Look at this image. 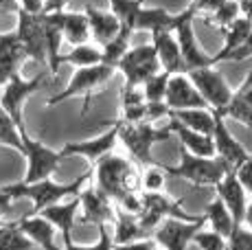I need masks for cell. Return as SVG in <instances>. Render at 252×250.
Returning <instances> with one entry per match:
<instances>
[{
    "instance_id": "6da1fadb",
    "label": "cell",
    "mask_w": 252,
    "mask_h": 250,
    "mask_svg": "<svg viewBox=\"0 0 252 250\" xmlns=\"http://www.w3.org/2000/svg\"><path fill=\"white\" fill-rule=\"evenodd\" d=\"M92 178V169L81 174L79 178H75L72 182H55L51 178L40 182H13V185H4V191L11 195L13 200H22L29 198L33 202V211L31 213H40L46 206H53L57 202H64V198H70V195H79V191L84 189V185Z\"/></svg>"
},
{
    "instance_id": "7a4b0ae2",
    "label": "cell",
    "mask_w": 252,
    "mask_h": 250,
    "mask_svg": "<svg viewBox=\"0 0 252 250\" xmlns=\"http://www.w3.org/2000/svg\"><path fill=\"white\" fill-rule=\"evenodd\" d=\"M94 167V176L96 178V189L103 191L112 202H119L123 195L132 193L138 189V167L132 165L127 158L116 156V154H108L103 156Z\"/></svg>"
},
{
    "instance_id": "3957f363",
    "label": "cell",
    "mask_w": 252,
    "mask_h": 250,
    "mask_svg": "<svg viewBox=\"0 0 252 250\" xmlns=\"http://www.w3.org/2000/svg\"><path fill=\"white\" fill-rule=\"evenodd\" d=\"M116 70L110 68L105 64H96V66H88V68H75L68 86H66L62 93L48 97L46 105L53 108V105L62 103V101H68L72 97H81L84 99V108H81V117H86V112L90 110L92 97H94L99 90H103L105 86L110 84V79L114 77Z\"/></svg>"
},
{
    "instance_id": "277c9868",
    "label": "cell",
    "mask_w": 252,
    "mask_h": 250,
    "mask_svg": "<svg viewBox=\"0 0 252 250\" xmlns=\"http://www.w3.org/2000/svg\"><path fill=\"white\" fill-rule=\"evenodd\" d=\"M162 171L173 178H182V180L191 182L193 187H215L221 178L226 176V171H230V167L226 165L221 158H202L195 154L187 152L180 147V162L178 165H160Z\"/></svg>"
},
{
    "instance_id": "5b68a950",
    "label": "cell",
    "mask_w": 252,
    "mask_h": 250,
    "mask_svg": "<svg viewBox=\"0 0 252 250\" xmlns=\"http://www.w3.org/2000/svg\"><path fill=\"white\" fill-rule=\"evenodd\" d=\"M119 127V141L125 145L129 156L134 158L138 167H149L154 165L152 150L156 143L169 141L171 132L169 127H154V123H123L114 121Z\"/></svg>"
},
{
    "instance_id": "8992f818",
    "label": "cell",
    "mask_w": 252,
    "mask_h": 250,
    "mask_svg": "<svg viewBox=\"0 0 252 250\" xmlns=\"http://www.w3.org/2000/svg\"><path fill=\"white\" fill-rule=\"evenodd\" d=\"M46 86V75H35V77H22V75H13L7 84L0 88V108L9 114V119L13 121V125L18 127V132H24V103L29 97L42 90Z\"/></svg>"
},
{
    "instance_id": "52a82bcc",
    "label": "cell",
    "mask_w": 252,
    "mask_h": 250,
    "mask_svg": "<svg viewBox=\"0 0 252 250\" xmlns=\"http://www.w3.org/2000/svg\"><path fill=\"white\" fill-rule=\"evenodd\" d=\"M20 141H22L20 154H24V158H27V174H24L22 182H27V185L29 182H40L55 174L60 162L64 160V154L60 150L46 147L37 138H31L27 129L20 132Z\"/></svg>"
},
{
    "instance_id": "ba28073f",
    "label": "cell",
    "mask_w": 252,
    "mask_h": 250,
    "mask_svg": "<svg viewBox=\"0 0 252 250\" xmlns=\"http://www.w3.org/2000/svg\"><path fill=\"white\" fill-rule=\"evenodd\" d=\"M116 70L125 77V86H143L149 77L158 75L162 68L154 44L147 42V44L129 46L127 53L116 64Z\"/></svg>"
},
{
    "instance_id": "9c48e42d",
    "label": "cell",
    "mask_w": 252,
    "mask_h": 250,
    "mask_svg": "<svg viewBox=\"0 0 252 250\" xmlns=\"http://www.w3.org/2000/svg\"><path fill=\"white\" fill-rule=\"evenodd\" d=\"M195 16H197V11L191 2V7H187L184 11H180V20H178L176 29H173V35H176L178 46H180L187 73L189 70H195V68H204V66H213L211 55H208V53L200 46V42H197L195 25H193Z\"/></svg>"
},
{
    "instance_id": "30bf717a",
    "label": "cell",
    "mask_w": 252,
    "mask_h": 250,
    "mask_svg": "<svg viewBox=\"0 0 252 250\" xmlns=\"http://www.w3.org/2000/svg\"><path fill=\"white\" fill-rule=\"evenodd\" d=\"M189 79L193 81V86L197 88V93L204 97L206 105L211 110H224L230 103L235 90L230 88V84L226 81V77L215 68V66H204V68L189 70Z\"/></svg>"
},
{
    "instance_id": "8fae6325",
    "label": "cell",
    "mask_w": 252,
    "mask_h": 250,
    "mask_svg": "<svg viewBox=\"0 0 252 250\" xmlns=\"http://www.w3.org/2000/svg\"><path fill=\"white\" fill-rule=\"evenodd\" d=\"M18 25H16V35L20 40L24 53L29 60H35L40 64H46V46H44V27H42V13H27V11H16Z\"/></svg>"
},
{
    "instance_id": "7c38bea8",
    "label": "cell",
    "mask_w": 252,
    "mask_h": 250,
    "mask_svg": "<svg viewBox=\"0 0 252 250\" xmlns=\"http://www.w3.org/2000/svg\"><path fill=\"white\" fill-rule=\"evenodd\" d=\"M116 141H119V127H116V123L112 121L108 132L99 134V136H94V138H88V141H70V143H66L60 152L64 154V158L84 156L90 165H96L103 156L114 152Z\"/></svg>"
},
{
    "instance_id": "4fadbf2b",
    "label": "cell",
    "mask_w": 252,
    "mask_h": 250,
    "mask_svg": "<svg viewBox=\"0 0 252 250\" xmlns=\"http://www.w3.org/2000/svg\"><path fill=\"white\" fill-rule=\"evenodd\" d=\"M79 209H81V224H96V226H108L114 224L116 218V209L114 202L99 191L96 187L90 189H81L79 191Z\"/></svg>"
},
{
    "instance_id": "5bb4252c",
    "label": "cell",
    "mask_w": 252,
    "mask_h": 250,
    "mask_svg": "<svg viewBox=\"0 0 252 250\" xmlns=\"http://www.w3.org/2000/svg\"><path fill=\"white\" fill-rule=\"evenodd\" d=\"M164 105L169 112H178V110H193V108H208L204 97L197 93L193 81L189 75H169L167 81V93H164ZM211 110V108H208Z\"/></svg>"
},
{
    "instance_id": "9a60e30c",
    "label": "cell",
    "mask_w": 252,
    "mask_h": 250,
    "mask_svg": "<svg viewBox=\"0 0 252 250\" xmlns=\"http://www.w3.org/2000/svg\"><path fill=\"white\" fill-rule=\"evenodd\" d=\"M206 219L200 222H182V219H164L154 230V239L164 250H189V244L193 242V235L204 226Z\"/></svg>"
},
{
    "instance_id": "2e32d148",
    "label": "cell",
    "mask_w": 252,
    "mask_h": 250,
    "mask_svg": "<svg viewBox=\"0 0 252 250\" xmlns=\"http://www.w3.org/2000/svg\"><path fill=\"white\" fill-rule=\"evenodd\" d=\"M215 127H213V145H215V156L221 158L230 169H235L237 165L246 160L250 156V152L237 141L235 136L230 134L228 125H226V117H221L220 112H215Z\"/></svg>"
},
{
    "instance_id": "e0dca14e",
    "label": "cell",
    "mask_w": 252,
    "mask_h": 250,
    "mask_svg": "<svg viewBox=\"0 0 252 250\" xmlns=\"http://www.w3.org/2000/svg\"><path fill=\"white\" fill-rule=\"evenodd\" d=\"M215 193L217 198L226 204V209L230 211L232 219H235V226H241L244 224V218H246V206H248V193H246V189L239 185V180H237L235 171H226V176L221 178L220 182H217L215 187Z\"/></svg>"
},
{
    "instance_id": "ac0fdd59",
    "label": "cell",
    "mask_w": 252,
    "mask_h": 250,
    "mask_svg": "<svg viewBox=\"0 0 252 250\" xmlns=\"http://www.w3.org/2000/svg\"><path fill=\"white\" fill-rule=\"evenodd\" d=\"M152 44H154V49H156L162 73H167V75H184L187 73V66H184L180 46H178V40H176V35H173V31L152 33Z\"/></svg>"
},
{
    "instance_id": "d6986e66",
    "label": "cell",
    "mask_w": 252,
    "mask_h": 250,
    "mask_svg": "<svg viewBox=\"0 0 252 250\" xmlns=\"http://www.w3.org/2000/svg\"><path fill=\"white\" fill-rule=\"evenodd\" d=\"M27 60L29 57L22 49L20 40H18L16 31L0 33V88L13 75H20V68Z\"/></svg>"
},
{
    "instance_id": "ffe728a7",
    "label": "cell",
    "mask_w": 252,
    "mask_h": 250,
    "mask_svg": "<svg viewBox=\"0 0 252 250\" xmlns=\"http://www.w3.org/2000/svg\"><path fill=\"white\" fill-rule=\"evenodd\" d=\"M16 224L33 242V246H37L42 250H62V246H57V242H55V226L48 222V219L42 218L40 213L24 215Z\"/></svg>"
},
{
    "instance_id": "44dd1931",
    "label": "cell",
    "mask_w": 252,
    "mask_h": 250,
    "mask_svg": "<svg viewBox=\"0 0 252 250\" xmlns=\"http://www.w3.org/2000/svg\"><path fill=\"white\" fill-rule=\"evenodd\" d=\"M169 132L171 136H176L180 141V147H184L187 152L195 154V156H202V158H213L215 156V145H213V136H206V134H200V132H193V129L184 127L180 121L169 117Z\"/></svg>"
},
{
    "instance_id": "7402d4cb",
    "label": "cell",
    "mask_w": 252,
    "mask_h": 250,
    "mask_svg": "<svg viewBox=\"0 0 252 250\" xmlns=\"http://www.w3.org/2000/svg\"><path fill=\"white\" fill-rule=\"evenodd\" d=\"M84 13H86V18H88L90 40H94L99 46L110 42L116 33L121 31V22L112 11H103V9L92 7V4H86Z\"/></svg>"
},
{
    "instance_id": "603a6c76",
    "label": "cell",
    "mask_w": 252,
    "mask_h": 250,
    "mask_svg": "<svg viewBox=\"0 0 252 250\" xmlns=\"http://www.w3.org/2000/svg\"><path fill=\"white\" fill-rule=\"evenodd\" d=\"M57 22L62 29V37L66 44L70 46H79V44H88L90 42V27H88V18L84 11H55Z\"/></svg>"
},
{
    "instance_id": "cb8c5ba5",
    "label": "cell",
    "mask_w": 252,
    "mask_h": 250,
    "mask_svg": "<svg viewBox=\"0 0 252 250\" xmlns=\"http://www.w3.org/2000/svg\"><path fill=\"white\" fill-rule=\"evenodd\" d=\"M77 213H79V198H72L70 202H57L53 206H46V209L40 211V215L44 219H48L57 230L62 233V237L72 239V228H75L77 222Z\"/></svg>"
},
{
    "instance_id": "d4e9b609",
    "label": "cell",
    "mask_w": 252,
    "mask_h": 250,
    "mask_svg": "<svg viewBox=\"0 0 252 250\" xmlns=\"http://www.w3.org/2000/svg\"><path fill=\"white\" fill-rule=\"evenodd\" d=\"M42 27H44V46H46V66L51 70V75L60 73V57H62V44H64V37H62V29L57 22L55 11L51 13H42Z\"/></svg>"
},
{
    "instance_id": "484cf974",
    "label": "cell",
    "mask_w": 252,
    "mask_h": 250,
    "mask_svg": "<svg viewBox=\"0 0 252 250\" xmlns=\"http://www.w3.org/2000/svg\"><path fill=\"white\" fill-rule=\"evenodd\" d=\"M169 117L180 121L184 127L193 129V132L213 136V127H215V114L208 108H193V110H178V112H169Z\"/></svg>"
},
{
    "instance_id": "4316f807",
    "label": "cell",
    "mask_w": 252,
    "mask_h": 250,
    "mask_svg": "<svg viewBox=\"0 0 252 250\" xmlns=\"http://www.w3.org/2000/svg\"><path fill=\"white\" fill-rule=\"evenodd\" d=\"M152 235L140 226L138 218L127 215L123 211L116 209V218H114V237L112 244H127V242H138V239H147Z\"/></svg>"
},
{
    "instance_id": "83f0119b",
    "label": "cell",
    "mask_w": 252,
    "mask_h": 250,
    "mask_svg": "<svg viewBox=\"0 0 252 250\" xmlns=\"http://www.w3.org/2000/svg\"><path fill=\"white\" fill-rule=\"evenodd\" d=\"M206 222L211 224V230L217 235H221L224 239H228V235L235 228V219H232L230 211L226 209V204L215 195V200H211V204L206 206V213H204Z\"/></svg>"
},
{
    "instance_id": "f1b7e54d",
    "label": "cell",
    "mask_w": 252,
    "mask_h": 250,
    "mask_svg": "<svg viewBox=\"0 0 252 250\" xmlns=\"http://www.w3.org/2000/svg\"><path fill=\"white\" fill-rule=\"evenodd\" d=\"M132 35H134V33L129 31V29L121 27V31L116 33L112 40L105 42L103 46H99V51H101V64H105V66H110V68L116 70V64L121 62V57H123L125 53H127L129 46H132V44H129Z\"/></svg>"
},
{
    "instance_id": "f546056e",
    "label": "cell",
    "mask_w": 252,
    "mask_h": 250,
    "mask_svg": "<svg viewBox=\"0 0 252 250\" xmlns=\"http://www.w3.org/2000/svg\"><path fill=\"white\" fill-rule=\"evenodd\" d=\"M215 112H220L221 117L235 119V121L244 123L246 127L252 129V93H237L235 90L230 103L224 110H215Z\"/></svg>"
},
{
    "instance_id": "4dcf8cb0",
    "label": "cell",
    "mask_w": 252,
    "mask_h": 250,
    "mask_svg": "<svg viewBox=\"0 0 252 250\" xmlns=\"http://www.w3.org/2000/svg\"><path fill=\"white\" fill-rule=\"evenodd\" d=\"M60 62L62 64L75 66V68H88V66L101 64V51H99V46L79 44V46H72L68 53H62Z\"/></svg>"
},
{
    "instance_id": "1f68e13d",
    "label": "cell",
    "mask_w": 252,
    "mask_h": 250,
    "mask_svg": "<svg viewBox=\"0 0 252 250\" xmlns=\"http://www.w3.org/2000/svg\"><path fill=\"white\" fill-rule=\"evenodd\" d=\"M33 242L16 222H0V250H33Z\"/></svg>"
},
{
    "instance_id": "d6a6232c",
    "label": "cell",
    "mask_w": 252,
    "mask_h": 250,
    "mask_svg": "<svg viewBox=\"0 0 252 250\" xmlns=\"http://www.w3.org/2000/svg\"><path fill=\"white\" fill-rule=\"evenodd\" d=\"M108 2H110V11L119 18L121 27L129 29L134 33V22H136L143 2L140 0H108Z\"/></svg>"
},
{
    "instance_id": "836d02e7",
    "label": "cell",
    "mask_w": 252,
    "mask_h": 250,
    "mask_svg": "<svg viewBox=\"0 0 252 250\" xmlns=\"http://www.w3.org/2000/svg\"><path fill=\"white\" fill-rule=\"evenodd\" d=\"M239 16H241V2L239 0H224V2L211 13V22L224 31V29L228 25H232Z\"/></svg>"
},
{
    "instance_id": "e575fe53",
    "label": "cell",
    "mask_w": 252,
    "mask_h": 250,
    "mask_svg": "<svg viewBox=\"0 0 252 250\" xmlns=\"http://www.w3.org/2000/svg\"><path fill=\"white\" fill-rule=\"evenodd\" d=\"M164 182H167V174L162 171L160 165H149L143 169L140 174V180H138V187L140 191H149V193H156V191H162L164 189Z\"/></svg>"
},
{
    "instance_id": "d590c367",
    "label": "cell",
    "mask_w": 252,
    "mask_h": 250,
    "mask_svg": "<svg viewBox=\"0 0 252 250\" xmlns=\"http://www.w3.org/2000/svg\"><path fill=\"white\" fill-rule=\"evenodd\" d=\"M167 81L169 75L167 73H158L154 77H149L143 84V94L147 103H164V93H167Z\"/></svg>"
},
{
    "instance_id": "8d00e7d4",
    "label": "cell",
    "mask_w": 252,
    "mask_h": 250,
    "mask_svg": "<svg viewBox=\"0 0 252 250\" xmlns=\"http://www.w3.org/2000/svg\"><path fill=\"white\" fill-rule=\"evenodd\" d=\"M0 145L11 147V150L20 152L22 150V141H20V132L13 125V121L9 119V114L0 108Z\"/></svg>"
},
{
    "instance_id": "74e56055",
    "label": "cell",
    "mask_w": 252,
    "mask_h": 250,
    "mask_svg": "<svg viewBox=\"0 0 252 250\" xmlns=\"http://www.w3.org/2000/svg\"><path fill=\"white\" fill-rule=\"evenodd\" d=\"M62 250H112V237L108 226H99V239L94 244H75L72 239H66Z\"/></svg>"
},
{
    "instance_id": "f35d334b",
    "label": "cell",
    "mask_w": 252,
    "mask_h": 250,
    "mask_svg": "<svg viewBox=\"0 0 252 250\" xmlns=\"http://www.w3.org/2000/svg\"><path fill=\"white\" fill-rule=\"evenodd\" d=\"M224 250H252V230L248 226H235L232 233L226 239Z\"/></svg>"
},
{
    "instance_id": "ab89813d",
    "label": "cell",
    "mask_w": 252,
    "mask_h": 250,
    "mask_svg": "<svg viewBox=\"0 0 252 250\" xmlns=\"http://www.w3.org/2000/svg\"><path fill=\"white\" fill-rule=\"evenodd\" d=\"M193 242L200 250H224L226 248V239L221 235L213 233V230H197L193 235Z\"/></svg>"
},
{
    "instance_id": "60d3db41",
    "label": "cell",
    "mask_w": 252,
    "mask_h": 250,
    "mask_svg": "<svg viewBox=\"0 0 252 250\" xmlns=\"http://www.w3.org/2000/svg\"><path fill=\"white\" fill-rule=\"evenodd\" d=\"M232 171H235L239 185L246 189V193H252V154L241 162V165H237Z\"/></svg>"
},
{
    "instance_id": "b9f144b4",
    "label": "cell",
    "mask_w": 252,
    "mask_h": 250,
    "mask_svg": "<svg viewBox=\"0 0 252 250\" xmlns=\"http://www.w3.org/2000/svg\"><path fill=\"white\" fill-rule=\"evenodd\" d=\"M248 57H252V33L237 46L235 51H230L221 62H244V60H248Z\"/></svg>"
},
{
    "instance_id": "7bdbcfd3",
    "label": "cell",
    "mask_w": 252,
    "mask_h": 250,
    "mask_svg": "<svg viewBox=\"0 0 252 250\" xmlns=\"http://www.w3.org/2000/svg\"><path fill=\"white\" fill-rule=\"evenodd\" d=\"M112 250H158V244L154 237H147V239H138V242L112 244Z\"/></svg>"
},
{
    "instance_id": "ee69618b",
    "label": "cell",
    "mask_w": 252,
    "mask_h": 250,
    "mask_svg": "<svg viewBox=\"0 0 252 250\" xmlns=\"http://www.w3.org/2000/svg\"><path fill=\"white\" fill-rule=\"evenodd\" d=\"M18 9L27 13H44V0H16Z\"/></svg>"
},
{
    "instance_id": "f6af8a7d",
    "label": "cell",
    "mask_w": 252,
    "mask_h": 250,
    "mask_svg": "<svg viewBox=\"0 0 252 250\" xmlns=\"http://www.w3.org/2000/svg\"><path fill=\"white\" fill-rule=\"evenodd\" d=\"M221 2H224V0H193V7H195L197 13H202V11H204V13H213Z\"/></svg>"
},
{
    "instance_id": "bcb514c9",
    "label": "cell",
    "mask_w": 252,
    "mask_h": 250,
    "mask_svg": "<svg viewBox=\"0 0 252 250\" xmlns=\"http://www.w3.org/2000/svg\"><path fill=\"white\" fill-rule=\"evenodd\" d=\"M70 4V0H44V13L51 11H64Z\"/></svg>"
},
{
    "instance_id": "7dc6e473",
    "label": "cell",
    "mask_w": 252,
    "mask_h": 250,
    "mask_svg": "<svg viewBox=\"0 0 252 250\" xmlns=\"http://www.w3.org/2000/svg\"><path fill=\"white\" fill-rule=\"evenodd\" d=\"M11 204H13V198L4 191V187H0V218L11 211Z\"/></svg>"
},
{
    "instance_id": "c3c4849f",
    "label": "cell",
    "mask_w": 252,
    "mask_h": 250,
    "mask_svg": "<svg viewBox=\"0 0 252 250\" xmlns=\"http://www.w3.org/2000/svg\"><path fill=\"white\" fill-rule=\"evenodd\" d=\"M241 2V16L248 18L250 27H252V0H239Z\"/></svg>"
},
{
    "instance_id": "681fc988",
    "label": "cell",
    "mask_w": 252,
    "mask_h": 250,
    "mask_svg": "<svg viewBox=\"0 0 252 250\" xmlns=\"http://www.w3.org/2000/svg\"><path fill=\"white\" fill-rule=\"evenodd\" d=\"M237 93H252V70H248V75L244 77L241 86L237 88Z\"/></svg>"
},
{
    "instance_id": "f907efd6",
    "label": "cell",
    "mask_w": 252,
    "mask_h": 250,
    "mask_svg": "<svg viewBox=\"0 0 252 250\" xmlns=\"http://www.w3.org/2000/svg\"><path fill=\"white\" fill-rule=\"evenodd\" d=\"M0 11H18V2L16 0H0Z\"/></svg>"
},
{
    "instance_id": "816d5d0a",
    "label": "cell",
    "mask_w": 252,
    "mask_h": 250,
    "mask_svg": "<svg viewBox=\"0 0 252 250\" xmlns=\"http://www.w3.org/2000/svg\"><path fill=\"white\" fill-rule=\"evenodd\" d=\"M244 226H248L252 230V198L248 202V206H246V218H244Z\"/></svg>"
},
{
    "instance_id": "f5cc1de1",
    "label": "cell",
    "mask_w": 252,
    "mask_h": 250,
    "mask_svg": "<svg viewBox=\"0 0 252 250\" xmlns=\"http://www.w3.org/2000/svg\"><path fill=\"white\" fill-rule=\"evenodd\" d=\"M140 2H143V4H145V2H147V0H140Z\"/></svg>"
}]
</instances>
